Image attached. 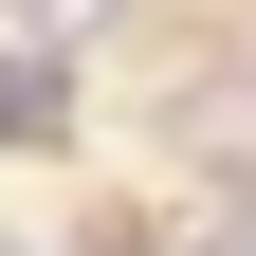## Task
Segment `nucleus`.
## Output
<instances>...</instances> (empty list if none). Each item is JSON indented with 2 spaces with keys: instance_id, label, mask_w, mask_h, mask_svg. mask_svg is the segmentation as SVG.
Masks as SVG:
<instances>
[{
  "instance_id": "1",
  "label": "nucleus",
  "mask_w": 256,
  "mask_h": 256,
  "mask_svg": "<svg viewBox=\"0 0 256 256\" xmlns=\"http://www.w3.org/2000/svg\"><path fill=\"white\" fill-rule=\"evenodd\" d=\"M55 110H74V55H0V146H37Z\"/></svg>"
}]
</instances>
